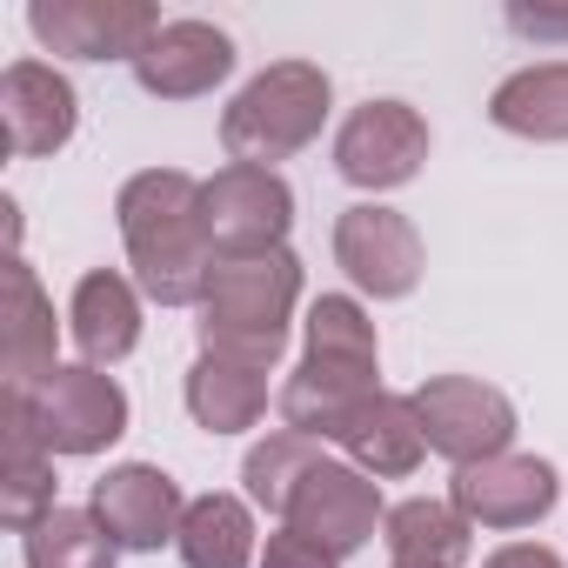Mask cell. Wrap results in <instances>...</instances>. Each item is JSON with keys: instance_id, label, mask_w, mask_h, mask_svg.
I'll use <instances>...</instances> for the list:
<instances>
[{"instance_id": "obj_20", "label": "cell", "mask_w": 568, "mask_h": 568, "mask_svg": "<svg viewBox=\"0 0 568 568\" xmlns=\"http://www.w3.org/2000/svg\"><path fill=\"white\" fill-rule=\"evenodd\" d=\"M181 568H254L261 561V535H254V501L247 495H194L174 535Z\"/></svg>"}, {"instance_id": "obj_4", "label": "cell", "mask_w": 568, "mask_h": 568, "mask_svg": "<svg viewBox=\"0 0 568 568\" xmlns=\"http://www.w3.org/2000/svg\"><path fill=\"white\" fill-rule=\"evenodd\" d=\"M335 108V81L315 61H267L254 81H241V94L221 108V148L241 168H274L295 161L302 148L322 141Z\"/></svg>"}, {"instance_id": "obj_14", "label": "cell", "mask_w": 568, "mask_h": 568, "mask_svg": "<svg viewBox=\"0 0 568 568\" xmlns=\"http://www.w3.org/2000/svg\"><path fill=\"white\" fill-rule=\"evenodd\" d=\"M88 508H94V521L114 535L121 555H154V548H168V541L181 535L187 495H181V481H174L168 468H154V462H121V468H108V475L94 481Z\"/></svg>"}, {"instance_id": "obj_26", "label": "cell", "mask_w": 568, "mask_h": 568, "mask_svg": "<svg viewBox=\"0 0 568 568\" xmlns=\"http://www.w3.org/2000/svg\"><path fill=\"white\" fill-rule=\"evenodd\" d=\"M254 568H342V555H328L322 541H308V535H295V528H274Z\"/></svg>"}, {"instance_id": "obj_10", "label": "cell", "mask_w": 568, "mask_h": 568, "mask_svg": "<svg viewBox=\"0 0 568 568\" xmlns=\"http://www.w3.org/2000/svg\"><path fill=\"white\" fill-rule=\"evenodd\" d=\"M28 34L41 41V54H61V61L134 68V54L161 34V8H148V0H34Z\"/></svg>"}, {"instance_id": "obj_3", "label": "cell", "mask_w": 568, "mask_h": 568, "mask_svg": "<svg viewBox=\"0 0 568 568\" xmlns=\"http://www.w3.org/2000/svg\"><path fill=\"white\" fill-rule=\"evenodd\" d=\"M295 308H302V254L295 247L214 261L207 288L194 302L201 355L274 375V362L295 342Z\"/></svg>"}, {"instance_id": "obj_2", "label": "cell", "mask_w": 568, "mask_h": 568, "mask_svg": "<svg viewBox=\"0 0 568 568\" xmlns=\"http://www.w3.org/2000/svg\"><path fill=\"white\" fill-rule=\"evenodd\" d=\"M114 221H121L134 288L154 308H194L207 274H214V247H207V221H201V181L187 168H141L121 181Z\"/></svg>"}, {"instance_id": "obj_11", "label": "cell", "mask_w": 568, "mask_h": 568, "mask_svg": "<svg viewBox=\"0 0 568 568\" xmlns=\"http://www.w3.org/2000/svg\"><path fill=\"white\" fill-rule=\"evenodd\" d=\"M382 521H388V501H382V481L375 475H362L355 462H335V455H322L315 468H308V481L295 488V501H288V521L281 528H295V535H308V541H322L328 555H362L375 535H382Z\"/></svg>"}, {"instance_id": "obj_12", "label": "cell", "mask_w": 568, "mask_h": 568, "mask_svg": "<svg viewBox=\"0 0 568 568\" xmlns=\"http://www.w3.org/2000/svg\"><path fill=\"white\" fill-rule=\"evenodd\" d=\"M448 501L462 508L468 528L515 535V528H535L541 515H555V501H561V475H555V462H541V455H515V448H508V455H495V462L455 468Z\"/></svg>"}, {"instance_id": "obj_1", "label": "cell", "mask_w": 568, "mask_h": 568, "mask_svg": "<svg viewBox=\"0 0 568 568\" xmlns=\"http://www.w3.org/2000/svg\"><path fill=\"white\" fill-rule=\"evenodd\" d=\"M368 395H382V335L368 308L355 295H315L302 315V362L274 388L281 428L335 442Z\"/></svg>"}, {"instance_id": "obj_27", "label": "cell", "mask_w": 568, "mask_h": 568, "mask_svg": "<svg viewBox=\"0 0 568 568\" xmlns=\"http://www.w3.org/2000/svg\"><path fill=\"white\" fill-rule=\"evenodd\" d=\"M508 34H521V41H568V8H508Z\"/></svg>"}, {"instance_id": "obj_6", "label": "cell", "mask_w": 568, "mask_h": 568, "mask_svg": "<svg viewBox=\"0 0 568 568\" xmlns=\"http://www.w3.org/2000/svg\"><path fill=\"white\" fill-rule=\"evenodd\" d=\"M201 221H207L214 261L274 254V247H288V227H295V187L281 181V168L227 161L201 181Z\"/></svg>"}, {"instance_id": "obj_24", "label": "cell", "mask_w": 568, "mask_h": 568, "mask_svg": "<svg viewBox=\"0 0 568 568\" xmlns=\"http://www.w3.org/2000/svg\"><path fill=\"white\" fill-rule=\"evenodd\" d=\"M322 455H328V448L308 442V435H295V428H267V435L247 448V462H241V495H247L261 515L288 521V501H295V488L308 481V468H315Z\"/></svg>"}, {"instance_id": "obj_19", "label": "cell", "mask_w": 568, "mask_h": 568, "mask_svg": "<svg viewBox=\"0 0 568 568\" xmlns=\"http://www.w3.org/2000/svg\"><path fill=\"white\" fill-rule=\"evenodd\" d=\"M61 501H54V455L34 428V408L28 395L8 388V455H0V521L14 535H28L34 521H48Z\"/></svg>"}, {"instance_id": "obj_21", "label": "cell", "mask_w": 568, "mask_h": 568, "mask_svg": "<svg viewBox=\"0 0 568 568\" xmlns=\"http://www.w3.org/2000/svg\"><path fill=\"white\" fill-rule=\"evenodd\" d=\"M382 548H388V561H408V568H462V561L475 555V528L462 521L455 501L408 495V501L388 508Z\"/></svg>"}, {"instance_id": "obj_28", "label": "cell", "mask_w": 568, "mask_h": 568, "mask_svg": "<svg viewBox=\"0 0 568 568\" xmlns=\"http://www.w3.org/2000/svg\"><path fill=\"white\" fill-rule=\"evenodd\" d=\"M481 568H568V561H561L548 541H501Z\"/></svg>"}, {"instance_id": "obj_13", "label": "cell", "mask_w": 568, "mask_h": 568, "mask_svg": "<svg viewBox=\"0 0 568 568\" xmlns=\"http://www.w3.org/2000/svg\"><path fill=\"white\" fill-rule=\"evenodd\" d=\"M81 128V94L54 61H8L0 74V148L14 161H48L74 141Z\"/></svg>"}, {"instance_id": "obj_15", "label": "cell", "mask_w": 568, "mask_h": 568, "mask_svg": "<svg viewBox=\"0 0 568 568\" xmlns=\"http://www.w3.org/2000/svg\"><path fill=\"white\" fill-rule=\"evenodd\" d=\"M234 61L241 54H234L227 28L181 14V21H161V34L134 54V81L154 101H201V94H214L234 74Z\"/></svg>"}, {"instance_id": "obj_18", "label": "cell", "mask_w": 568, "mask_h": 568, "mask_svg": "<svg viewBox=\"0 0 568 568\" xmlns=\"http://www.w3.org/2000/svg\"><path fill=\"white\" fill-rule=\"evenodd\" d=\"M335 448L362 468V475H375V481H408L415 468H422V455H428V442H422V422H415V402L408 395H368L355 415H348V428L335 435Z\"/></svg>"}, {"instance_id": "obj_29", "label": "cell", "mask_w": 568, "mask_h": 568, "mask_svg": "<svg viewBox=\"0 0 568 568\" xmlns=\"http://www.w3.org/2000/svg\"><path fill=\"white\" fill-rule=\"evenodd\" d=\"M388 568H408V561H388Z\"/></svg>"}, {"instance_id": "obj_25", "label": "cell", "mask_w": 568, "mask_h": 568, "mask_svg": "<svg viewBox=\"0 0 568 568\" xmlns=\"http://www.w3.org/2000/svg\"><path fill=\"white\" fill-rule=\"evenodd\" d=\"M21 561L28 568H114L121 548L94 521V508H54L48 521H34L21 535Z\"/></svg>"}, {"instance_id": "obj_22", "label": "cell", "mask_w": 568, "mask_h": 568, "mask_svg": "<svg viewBox=\"0 0 568 568\" xmlns=\"http://www.w3.org/2000/svg\"><path fill=\"white\" fill-rule=\"evenodd\" d=\"M488 121L515 141H568V61H535L495 81Z\"/></svg>"}, {"instance_id": "obj_8", "label": "cell", "mask_w": 568, "mask_h": 568, "mask_svg": "<svg viewBox=\"0 0 568 568\" xmlns=\"http://www.w3.org/2000/svg\"><path fill=\"white\" fill-rule=\"evenodd\" d=\"M28 408H34V428H41V442H48V455H68V462H88V455H108L121 435H128V388L108 375V368H88V362H74V368H54L34 395H28Z\"/></svg>"}, {"instance_id": "obj_7", "label": "cell", "mask_w": 568, "mask_h": 568, "mask_svg": "<svg viewBox=\"0 0 568 568\" xmlns=\"http://www.w3.org/2000/svg\"><path fill=\"white\" fill-rule=\"evenodd\" d=\"M335 267L368 302H408L428 274V247H422V234L402 207L355 201V207L335 214Z\"/></svg>"}, {"instance_id": "obj_9", "label": "cell", "mask_w": 568, "mask_h": 568, "mask_svg": "<svg viewBox=\"0 0 568 568\" xmlns=\"http://www.w3.org/2000/svg\"><path fill=\"white\" fill-rule=\"evenodd\" d=\"M428 148H435L428 121L408 101L382 94V101H362L335 128V174L362 194H388V187H408L428 168Z\"/></svg>"}, {"instance_id": "obj_23", "label": "cell", "mask_w": 568, "mask_h": 568, "mask_svg": "<svg viewBox=\"0 0 568 568\" xmlns=\"http://www.w3.org/2000/svg\"><path fill=\"white\" fill-rule=\"evenodd\" d=\"M181 402H187V415H194L201 435H247L267 415V375L201 355L187 368V382H181Z\"/></svg>"}, {"instance_id": "obj_17", "label": "cell", "mask_w": 568, "mask_h": 568, "mask_svg": "<svg viewBox=\"0 0 568 568\" xmlns=\"http://www.w3.org/2000/svg\"><path fill=\"white\" fill-rule=\"evenodd\" d=\"M141 308H148V295L134 288V274L88 267L68 295V335H74L81 362L88 368H121L141 348Z\"/></svg>"}, {"instance_id": "obj_5", "label": "cell", "mask_w": 568, "mask_h": 568, "mask_svg": "<svg viewBox=\"0 0 568 568\" xmlns=\"http://www.w3.org/2000/svg\"><path fill=\"white\" fill-rule=\"evenodd\" d=\"M415 422H422V442L428 455H442L448 468H475V462H495L515 448V402L495 388V382H475V375H428L415 395Z\"/></svg>"}, {"instance_id": "obj_16", "label": "cell", "mask_w": 568, "mask_h": 568, "mask_svg": "<svg viewBox=\"0 0 568 568\" xmlns=\"http://www.w3.org/2000/svg\"><path fill=\"white\" fill-rule=\"evenodd\" d=\"M61 368V322L54 302L34 281V267L21 254H8V302H0V375L14 395H34L48 375Z\"/></svg>"}]
</instances>
